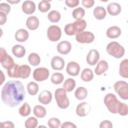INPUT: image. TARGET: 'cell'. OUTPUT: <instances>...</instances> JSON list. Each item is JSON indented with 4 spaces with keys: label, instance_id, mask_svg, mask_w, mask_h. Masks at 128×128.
Wrapping results in <instances>:
<instances>
[{
    "label": "cell",
    "instance_id": "55",
    "mask_svg": "<svg viewBox=\"0 0 128 128\" xmlns=\"http://www.w3.org/2000/svg\"><path fill=\"white\" fill-rule=\"evenodd\" d=\"M0 128H3V122H0Z\"/></svg>",
    "mask_w": 128,
    "mask_h": 128
},
{
    "label": "cell",
    "instance_id": "41",
    "mask_svg": "<svg viewBox=\"0 0 128 128\" xmlns=\"http://www.w3.org/2000/svg\"><path fill=\"white\" fill-rule=\"evenodd\" d=\"M61 121L57 117H51L48 120V127L49 128H60Z\"/></svg>",
    "mask_w": 128,
    "mask_h": 128
},
{
    "label": "cell",
    "instance_id": "17",
    "mask_svg": "<svg viewBox=\"0 0 128 128\" xmlns=\"http://www.w3.org/2000/svg\"><path fill=\"white\" fill-rule=\"evenodd\" d=\"M108 69H109L108 62L106 60H99V62L95 65V70L93 72L97 76H100V75H103L105 72H107Z\"/></svg>",
    "mask_w": 128,
    "mask_h": 128
},
{
    "label": "cell",
    "instance_id": "2",
    "mask_svg": "<svg viewBox=\"0 0 128 128\" xmlns=\"http://www.w3.org/2000/svg\"><path fill=\"white\" fill-rule=\"evenodd\" d=\"M106 52L115 59H121L125 55V48L117 41H111L106 46Z\"/></svg>",
    "mask_w": 128,
    "mask_h": 128
},
{
    "label": "cell",
    "instance_id": "36",
    "mask_svg": "<svg viewBox=\"0 0 128 128\" xmlns=\"http://www.w3.org/2000/svg\"><path fill=\"white\" fill-rule=\"evenodd\" d=\"M85 16V9L82 7H76L72 11V17L76 20H81Z\"/></svg>",
    "mask_w": 128,
    "mask_h": 128
},
{
    "label": "cell",
    "instance_id": "29",
    "mask_svg": "<svg viewBox=\"0 0 128 128\" xmlns=\"http://www.w3.org/2000/svg\"><path fill=\"white\" fill-rule=\"evenodd\" d=\"M26 90H27V93L30 95V96H35L39 93V85L37 82L35 81H31L27 84L26 86Z\"/></svg>",
    "mask_w": 128,
    "mask_h": 128
},
{
    "label": "cell",
    "instance_id": "50",
    "mask_svg": "<svg viewBox=\"0 0 128 128\" xmlns=\"http://www.w3.org/2000/svg\"><path fill=\"white\" fill-rule=\"evenodd\" d=\"M3 128H15V125L12 121H4L3 122Z\"/></svg>",
    "mask_w": 128,
    "mask_h": 128
},
{
    "label": "cell",
    "instance_id": "49",
    "mask_svg": "<svg viewBox=\"0 0 128 128\" xmlns=\"http://www.w3.org/2000/svg\"><path fill=\"white\" fill-rule=\"evenodd\" d=\"M6 22H7V15L0 12V26L4 25Z\"/></svg>",
    "mask_w": 128,
    "mask_h": 128
},
{
    "label": "cell",
    "instance_id": "48",
    "mask_svg": "<svg viewBox=\"0 0 128 128\" xmlns=\"http://www.w3.org/2000/svg\"><path fill=\"white\" fill-rule=\"evenodd\" d=\"M60 128H77V126H76V124H75V123H73V122L65 121V122L61 123Z\"/></svg>",
    "mask_w": 128,
    "mask_h": 128
},
{
    "label": "cell",
    "instance_id": "6",
    "mask_svg": "<svg viewBox=\"0 0 128 128\" xmlns=\"http://www.w3.org/2000/svg\"><path fill=\"white\" fill-rule=\"evenodd\" d=\"M46 35H47V38L49 41L51 42H58L61 37H62V30L61 28L56 25V24H52L50 25L48 28H47V31H46Z\"/></svg>",
    "mask_w": 128,
    "mask_h": 128
},
{
    "label": "cell",
    "instance_id": "46",
    "mask_svg": "<svg viewBox=\"0 0 128 128\" xmlns=\"http://www.w3.org/2000/svg\"><path fill=\"white\" fill-rule=\"evenodd\" d=\"M81 4H82L83 8H92L95 4V1L94 0H82Z\"/></svg>",
    "mask_w": 128,
    "mask_h": 128
},
{
    "label": "cell",
    "instance_id": "7",
    "mask_svg": "<svg viewBox=\"0 0 128 128\" xmlns=\"http://www.w3.org/2000/svg\"><path fill=\"white\" fill-rule=\"evenodd\" d=\"M32 76L35 82H43L50 77V71L46 67H37L32 72Z\"/></svg>",
    "mask_w": 128,
    "mask_h": 128
},
{
    "label": "cell",
    "instance_id": "38",
    "mask_svg": "<svg viewBox=\"0 0 128 128\" xmlns=\"http://www.w3.org/2000/svg\"><path fill=\"white\" fill-rule=\"evenodd\" d=\"M117 114L120 116H127L128 115V105L125 102H120L118 103L117 107Z\"/></svg>",
    "mask_w": 128,
    "mask_h": 128
},
{
    "label": "cell",
    "instance_id": "28",
    "mask_svg": "<svg viewBox=\"0 0 128 128\" xmlns=\"http://www.w3.org/2000/svg\"><path fill=\"white\" fill-rule=\"evenodd\" d=\"M62 88H63L67 93L74 91L75 88H76V81H75V79H73L72 77L66 79V80L63 82V87H62Z\"/></svg>",
    "mask_w": 128,
    "mask_h": 128
},
{
    "label": "cell",
    "instance_id": "22",
    "mask_svg": "<svg viewBox=\"0 0 128 128\" xmlns=\"http://www.w3.org/2000/svg\"><path fill=\"white\" fill-rule=\"evenodd\" d=\"M33 115H34V117H36L37 119H42V118H44L45 116H46V114H47V110H46V108L43 106V105H41V104H39V105H35L34 107H33Z\"/></svg>",
    "mask_w": 128,
    "mask_h": 128
},
{
    "label": "cell",
    "instance_id": "20",
    "mask_svg": "<svg viewBox=\"0 0 128 128\" xmlns=\"http://www.w3.org/2000/svg\"><path fill=\"white\" fill-rule=\"evenodd\" d=\"M15 40L18 41L19 43H24L28 40L29 38V32L27 29H24V28H19L16 30L15 32Z\"/></svg>",
    "mask_w": 128,
    "mask_h": 128
},
{
    "label": "cell",
    "instance_id": "42",
    "mask_svg": "<svg viewBox=\"0 0 128 128\" xmlns=\"http://www.w3.org/2000/svg\"><path fill=\"white\" fill-rule=\"evenodd\" d=\"M64 33L66 35H68V36H74V35H76L75 29H74L72 23H68V24L65 25V27H64Z\"/></svg>",
    "mask_w": 128,
    "mask_h": 128
},
{
    "label": "cell",
    "instance_id": "35",
    "mask_svg": "<svg viewBox=\"0 0 128 128\" xmlns=\"http://www.w3.org/2000/svg\"><path fill=\"white\" fill-rule=\"evenodd\" d=\"M50 80L52 82V84L54 85H59L61 83L64 82V75L61 73V72H54L51 77H50Z\"/></svg>",
    "mask_w": 128,
    "mask_h": 128
},
{
    "label": "cell",
    "instance_id": "53",
    "mask_svg": "<svg viewBox=\"0 0 128 128\" xmlns=\"http://www.w3.org/2000/svg\"><path fill=\"white\" fill-rule=\"evenodd\" d=\"M37 128H48L47 126H45V125H38V127Z\"/></svg>",
    "mask_w": 128,
    "mask_h": 128
},
{
    "label": "cell",
    "instance_id": "15",
    "mask_svg": "<svg viewBox=\"0 0 128 128\" xmlns=\"http://www.w3.org/2000/svg\"><path fill=\"white\" fill-rule=\"evenodd\" d=\"M50 65H51V68L53 70H55V71H61L66 66V63H65V60L61 56H54L51 59Z\"/></svg>",
    "mask_w": 128,
    "mask_h": 128
},
{
    "label": "cell",
    "instance_id": "16",
    "mask_svg": "<svg viewBox=\"0 0 128 128\" xmlns=\"http://www.w3.org/2000/svg\"><path fill=\"white\" fill-rule=\"evenodd\" d=\"M105 9H106L107 14H109L111 16H117L122 11L121 5L119 3H117V2H111V3H109Z\"/></svg>",
    "mask_w": 128,
    "mask_h": 128
},
{
    "label": "cell",
    "instance_id": "47",
    "mask_svg": "<svg viewBox=\"0 0 128 128\" xmlns=\"http://www.w3.org/2000/svg\"><path fill=\"white\" fill-rule=\"evenodd\" d=\"M8 56H9V54L7 53L6 49L4 47H0V63H2Z\"/></svg>",
    "mask_w": 128,
    "mask_h": 128
},
{
    "label": "cell",
    "instance_id": "30",
    "mask_svg": "<svg viewBox=\"0 0 128 128\" xmlns=\"http://www.w3.org/2000/svg\"><path fill=\"white\" fill-rule=\"evenodd\" d=\"M119 75L124 79L128 78V59H123L119 65Z\"/></svg>",
    "mask_w": 128,
    "mask_h": 128
},
{
    "label": "cell",
    "instance_id": "5",
    "mask_svg": "<svg viewBox=\"0 0 128 128\" xmlns=\"http://www.w3.org/2000/svg\"><path fill=\"white\" fill-rule=\"evenodd\" d=\"M115 93L124 101L128 100V83L124 80L116 81L113 85Z\"/></svg>",
    "mask_w": 128,
    "mask_h": 128
},
{
    "label": "cell",
    "instance_id": "33",
    "mask_svg": "<svg viewBox=\"0 0 128 128\" xmlns=\"http://www.w3.org/2000/svg\"><path fill=\"white\" fill-rule=\"evenodd\" d=\"M72 24H73V27H74V29H75L76 34L79 33V32L85 31V29H86V27H87V22H86L84 19L76 20V21H74Z\"/></svg>",
    "mask_w": 128,
    "mask_h": 128
},
{
    "label": "cell",
    "instance_id": "19",
    "mask_svg": "<svg viewBox=\"0 0 128 128\" xmlns=\"http://www.w3.org/2000/svg\"><path fill=\"white\" fill-rule=\"evenodd\" d=\"M26 27L28 30H31V31H35L39 28L40 26V21L38 19V17L36 16H29L27 19H26Z\"/></svg>",
    "mask_w": 128,
    "mask_h": 128
},
{
    "label": "cell",
    "instance_id": "44",
    "mask_svg": "<svg viewBox=\"0 0 128 128\" xmlns=\"http://www.w3.org/2000/svg\"><path fill=\"white\" fill-rule=\"evenodd\" d=\"M80 4L79 0H65V5L69 8H76Z\"/></svg>",
    "mask_w": 128,
    "mask_h": 128
},
{
    "label": "cell",
    "instance_id": "34",
    "mask_svg": "<svg viewBox=\"0 0 128 128\" xmlns=\"http://www.w3.org/2000/svg\"><path fill=\"white\" fill-rule=\"evenodd\" d=\"M37 9L41 13H47V12H49L50 9H51V2L48 1V0H41L38 3Z\"/></svg>",
    "mask_w": 128,
    "mask_h": 128
},
{
    "label": "cell",
    "instance_id": "52",
    "mask_svg": "<svg viewBox=\"0 0 128 128\" xmlns=\"http://www.w3.org/2000/svg\"><path fill=\"white\" fill-rule=\"evenodd\" d=\"M7 3L9 5H11V4H18V3H20V0H7Z\"/></svg>",
    "mask_w": 128,
    "mask_h": 128
},
{
    "label": "cell",
    "instance_id": "24",
    "mask_svg": "<svg viewBox=\"0 0 128 128\" xmlns=\"http://www.w3.org/2000/svg\"><path fill=\"white\" fill-rule=\"evenodd\" d=\"M74 96H75V98H76L77 100L83 101V100H85V99L87 98V96H88V91H87V89H86L85 87H83V86L77 87V88H75Z\"/></svg>",
    "mask_w": 128,
    "mask_h": 128
},
{
    "label": "cell",
    "instance_id": "23",
    "mask_svg": "<svg viewBox=\"0 0 128 128\" xmlns=\"http://www.w3.org/2000/svg\"><path fill=\"white\" fill-rule=\"evenodd\" d=\"M93 16L97 20H103V19H105L106 16H107L106 9L103 6H96L93 9Z\"/></svg>",
    "mask_w": 128,
    "mask_h": 128
},
{
    "label": "cell",
    "instance_id": "13",
    "mask_svg": "<svg viewBox=\"0 0 128 128\" xmlns=\"http://www.w3.org/2000/svg\"><path fill=\"white\" fill-rule=\"evenodd\" d=\"M71 49H72V44L67 40L60 41L56 46L57 52L61 55H68L71 52Z\"/></svg>",
    "mask_w": 128,
    "mask_h": 128
},
{
    "label": "cell",
    "instance_id": "32",
    "mask_svg": "<svg viewBox=\"0 0 128 128\" xmlns=\"http://www.w3.org/2000/svg\"><path fill=\"white\" fill-rule=\"evenodd\" d=\"M18 113L22 117H29V115L31 114V107H30L29 103H27V102L22 103L18 109Z\"/></svg>",
    "mask_w": 128,
    "mask_h": 128
},
{
    "label": "cell",
    "instance_id": "51",
    "mask_svg": "<svg viewBox=\"0 0 128 128\" xmlns=\"http://www.w3.org/2000/svg\"><path fill=\"white\" fill-rule=\"evenodd\" d=\"M5 83V74L4 72L0 69V86H2Z\"/></svg>",
    "mask_w": 128,
    "mask_h": 128
},
{
    "label": "cell",
    "instance_id": "54",
    "mask_svg": "<svg viewBox=\"0 0 128 128\" xmlns=\"http://www.w3.org/2000/svg\"><path fill=\"white\" fill-rule=\"evenodd\" d=\"M2 36H3V30H2L1 28H0V38H1Z\"/></svg>",
    "mask_w": 128,
    "mask_h": 128
},
{
    "label": "cell",
    "instance_id": "26",
    "mask_svg": "<svg viewBox=\"0 0 128 128\" xmlns=\"http://www.w3.org/2000/svg\"><path fill=\"white\" fill-rule=\"evenodd\" d=\"M28 63H29V66H38L41 62V57L38 53L36 52H31L29 55H28Z\"/></svg>",
    "mask_w": 128,
    "mask_h": 128
},
{
    "label": "cell",
    "instance_id": "12",
    "mask_svg": "<svg viewBox=\"0 0 128 128\" xmlns=\"http://www.w3.org/2000/svg\"><path fill=\"white\" fill-rule=\"evenodd\" d=\"M53 94L50 90H43L38 94V101L41 105H48L52 102Z\"/></svg>",
    "mask_w": 128,
    "mask_h": 128
},
{
    "label": "cell",
    "instance_id": "25",
    "mask_svg": "<svg viewBox=\"0 0 128 128\" xmlns=\"http://www.w3.org/2000/svg\"><path fill=\"white\" fill-rule=\"evenodd\" d=\"M12 54L16 57V58H22L23 56H25L26 54V49L23 45L21 44H16L12 47Z\"/></svg>",
    "mask_w": 128,
    "mask_h": 128
},
{
    "label": "cell",
    "instance_id": "37",
    "mask_svg": "<svg viewBox=\"0 0 128 128\" xmlns=\"http://www.w3.org/2000/svg\"><path fill=\"white\" fill-rule=\"evenodd\" d=\"M38 119L34 116H29L24 122L25 128H37L38 127Z\"/></svg>",
    "mask_w": 128,
    "mask_h": 128
},
{
    "label": "cell",
    "instance_id": "21",
    "mask_svg": "<svg viewBox=\"0 0 128 128\" xmlns=\"http://www.w3.org/2000/svg\"><path fill=\"white\" fill-rule=\"evenodd\" d=\"M31 67L29 65L23 64L18 67V79H27L31 75Z\"/></svg>",
    "mask_w": 128,
    "mask_h": 128
},
{
    "label": "cell",
    "instance_id": "4",
    "mask_svg": "<svg viewBox=\"0 0 128 128\" xmlns=\"http://www.w3.org/2000/svg\"><path fill=\"white\" fill-rule=\"evenodd\" d=\"M119 100L117 96L113 93H107L104 97V104L108 111L111 114H117V107H118Z\"/></svg>",
    "mask_w": 128,
    "mask_h": 128
},
{
    "label": "cell",
    "instance_id": "1",
    "mask_svg": "<svg viewBox=\"0 0 128 128\" xmlns=\"http://www.w3.org/2000/svg\"><path fill=\"white\" fill-rule=\"evenodd\" d=\"M26 90L19 80H9L1 89V100L8 107H16L25 99Z\"/></svg>",
    "mask_w": 128,
    "mask_h": 128
},
{
    "label": "cell",
    "instance_id": "11",
    "mask_svg": "<svg viewBox=\"0 0 128 128\" xmlns=\"http://www.w3.org/2000/svg\"><path fill=\"white\" fill-rule=\"evenodd\" d=\"M37 9V6H36V3L32 0H26L22 3V6H21V10L24 14L26 15H32L35 13Z\"/></svg>",
    "mask_w": 128,
    "mask_h": 128
},
{
    "label": "cell",
    "instance_id": "9",
    "mask_svg": "<svg viewBox=\"0 0 128 128\" xmlns=\"http://www.w3.org/2000/svg\"><path fill=\"white\" fill-rule=\"evenodd\" d=\"M66 72L69 76H71L72 78L75 76H78L80 73V65L76 62V61H70L66 64L65 66Z\"/></svg>",
    "mask_w": 128,
    "mask_h": 128
},
{
    "label": "cell",
    "instance_id": "8",
    "mask_svg": "<svg viewBox=\"0 0 128 128\" xmlns=\"http://www.w3.org/2000/svg\"><path fill=\"white\" fill-rule=\"evenodd\" d=\"M75 39L80 44H90L95 40V35L91 31H82L75 35Z\"/></svg>",
    "mask_w": 128,
    "mask_h": 128
},
{
    "label": "cell",
    "instance_id": "27",
    "mask_svg": "<svg viewBox=\"0 0 128 128\" xmlns=\"http://www.w3.org/2000/svg\"><path fill=\"white\" fill-rule=\"evenodd\" d=\"M80 77L84 82H91L94 78V72L90 68H84L80 73Z\"/></svg>",
    "mask_w": 128,
    "mask_h": 128
},
{
    "label": "cell",
    "instance_id": "3",
    "mask_svg": "<svg viewBox=\"0 0 128 128\" xmlns=\"http://www.w3.org/2000/svg\"><path fill=\"white\" fill-rule=\"evenodd\" d=\"M54 98L57 106L60 109H67L70 106V100L67 96V92L63 88H57L55 90Z\"/></svg>",
    "mask_w": 128,
    "mask_h": 128
},
{
    "label": "cell",
    "instance_id": "14",
    "mask_svg": "<svg viewBox=\"0 0 128 128\" xmlns=\"http://www.w3.org/2000/svg\"><path fill=\"white\" fill-rule=\"evenodd\" d=\"M90 109L91 108H90V105L88 104V102L83 101L76 106L75 112L78 117H86L90 113Z\"/></svg>",
    "mask_w": 128,
    "mask_h": 128
},
{
    "label": "cell",
    "instance_id": "39",
    "mask_svg": "<svg viewBox=\"0 0 128 128\" xmlns=\"http://www.w3.org/2000/svg\"><path fill=\"white\" fill-rule=\"evenodd\" d=\"M18 67H19V65L15 63L14 66H12L10 69L7 70V74H8V76L10 78H12V79H18Z\"/></svg>",
    "mask_w": 128,
    "mask_h": 128
},
{
    "label": "cell",
    "instance_id": "10",
    "mask_svg": "<svg viewBox=\"0 0 128 128\" xmlns=\"http://www.w3.org/2000/svg\"><path fill=\"white\" fill-rule=\"evenodd\" d=\"M100 60V53L96 49H90L87 56H86V62L90 66H95Z\"/></svg>",
    "mask_w": 128,
    "mask_h": 128
},
{
    "label": "cell",
    "instance_id": "43",
    "mask_svg": "<svg viewBox=\"0 0 128 128\" xmlns=\"http://www.w3.org/2000/svg\"><path fill=\"white\" fill-rule=\"evenodd\" d=\"M0 12L8 15L11 12V5H9L7 2H2L0 3Z\"/></svg>",
    "mask_w": 128,
    "mask_h": 128
},
{
    "label": "cell",
    "instance_id": "40",
    "mask_svg": "<svg viewBox=\"0 0 128 128\" xmlns=\"http://www.w3.org/2000/svg\"><path fill=\"white\" fill-rule=\"evenodd\" d=\"M1 65H2V67H3L4 69H6V71H7L8 69H10L12 66L15 65V62H14V59L9 55V56L1 63Z\"/></svg>",
    "mask_w": 128,
    "mask_h": 128
},
{
    "label": "cell",
    "instance_id": "18",
    "mask_svg": "<svg viewBox=\"0 0 128 128\" xmlns=\"http://www.w3.org/2000/svg\"><path fill=\"white\" fill-rule=\"evenodd\" d=\"M122 34V30L120 27L116 26V25H113V26H110L107 28L106 30V36L107 38L109 39H116L118 37H120Z\"/></svg>",
    "mask_w": 128,
    "mask_h": 128
},
{
    "label": "cell",
    "instance_id": "45",
    "mask_svg": "<svg viewBox=\"0 0 128 128\" xmlns=\"http://www.w3.org/2000/svg\"><path fill=\"white\" fill-rule=\"evenodd\" d=\"M99 128H113V123L110 120H103L100 122Z\"/></svg>",
    "mask_w": 128,
    "mask_h": 128
},
{
    "label": "cell",
    "instance_id": "31",
    "mask_svg": "<svg viewBox=\"0 0 128 128\" xmlns=\"http://www.w3.org/2000/svg\"><path fill=\"white\" fill-rule=\"evenodd\" d=\"M47 19L51 23H58L61 20V13L58 10H50L47 15Z\"/></svg>",
    "mask_w": 128,
    "mask_h": 128
}]
</instances>
